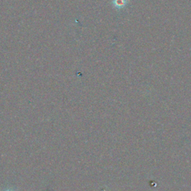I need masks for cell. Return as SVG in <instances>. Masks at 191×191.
<instances>
[{"label":"cell","mask_w":191,"mask_h":191,"mask_svg":"<svg viewBox=\"0 0 191 191\" xmlns=\"http://www.w3.org/2000/svg\"><path fill=\"white\" fill-rule=\"evenodd\" d=\"M123 2H124V0H116L115 5H116V6H120V7L123 6V5H125V3H124Z\"/></svg>","instance_id":"obj_1"}]
</instances>
